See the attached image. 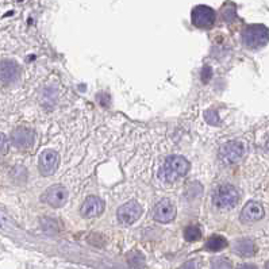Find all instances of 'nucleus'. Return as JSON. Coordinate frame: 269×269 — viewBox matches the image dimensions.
<instances>
[{
  "mask_svg": "<svg viewBox=\"0 0 269 269\" xmlns=\"http://www.w3.org/2000/svg\"><path fill=\"white\" fill-rule=\"evenodd\" d=\"M242 42L246 48H263L269 42V29L264 24H250L242 31Z\"/></svg>",
  "mask_w": 269,
  "mask_h": 269,
  "instance_id": "f257e3e1",
  "label": "nucleus"
},
{
  "mask_svg": "<svg viewBox=\"0 0 269 269\" xmlns=\"http://www.w3.org/2000/svg\"><path fill=\"white\" fill-rule=\"evenodd\" d=\"M189 171V163L181 156H171L164 163V178L169 183H173L187 175Z\"/></svg>",
  "mask_w": 269,
  "mask_h": 269,
  "instance_id": "f03ea898",
  "label": "nucleus"
},
{
  "mask_svg": "<svg viewBox=\"0 0 269 269\" xmlns=\"http://www.w3.org/2000/svg\"><path fill=\"white\" fill-rule=\"evenodd\" d=\"M212 200H214V204L218 208L229 210V208H233L238 203L240 193H238L236 187H233L230 184H223L221 187L216 188Z\"/></svg>",
  "mask_w": 269,
  "mask_h": 269,
  "instance_id": "7ed1b4c3",
  "label": "nucleus"
},
{
  "mask_svg": "<svg viewBox=\"0 0 269 269\" xmlns=\"http://www.w3.org/2000/svg\"><path fill=\"white\" fill-rule=\"evenodd\" d=\"M245 154V145L241 141H230L222 145L219 149V159L223 164L231 165V164H237Z\"/></svg>",
  "mask_w": 269,
  "mask_h": 269,
  "instance_id": "20e7f679",
  "label": "nucleus"
},
{
  "mask_svg": "<svg viewBox=\"0 0 269 269\" xmlns=\"http://www.w3.org/2000/svg\"><path fill=\"white\" fill-rule=\"evenodd\" d=\"M141 214H142V207L138 204V202L130 200V202L122 204V206L118 208L116 216H118V221H119L120 225L130 226V225H133L134 222L138 221Z\"/></svg>",
  "mask_w": 269,
  "mask_h": 269,
  "instance_id": "39448f33",
  "label": "nucleus"
},
{
  "mask_svg": "<svg viewBox=\"0 0 269 269\" xmlns=\"http://www.w3.org/2000/svg\"><path fill=\"white\" fill-rule=\"evenodd\" d=\"M193 26L199 29H210L215 23V11L207 5H197L192 10L191 14Z\"/></svg>",
  "mask_w": 269,
  "mask_h": 269,
  "instance_id": "423d86ee",
  "label": "nucleus"
},
{
  "mask_svg": "<svg viewBox=\"0 0 269 269\" xmlns=\"http://www.w3.org/2000/svg\"><path fill=\"white\" fill-rule=\"evenodd\" d=\"M68 189L64 185H52L43 193L42 200L49 206L58 208L68 202Z\"/></svg>",
  "mask_w": 269,
  "mask_h": 269,
  "instance_id": "0eeeda50",
  "label": "nucleus"
},
{
  "mask_svg": "<svg viewBox=\"0 0 269 269\" xmlns=\"http://www.w3.org/2000/svg\"><path fill=\"white\" fill-rule=\"evenodd\" d=\"M58 164H60V156L57 152L50 149L45 150L39 156V172L42 173L43 176H50L57 171Z\"/></svg>",
  "mask_w": 269,
  "mask_h": 269,
  "instance_id": "6e6552de",
  "label": "nucleus"
},
{
  "mask_svg": "<svg viewBox=\"0 0 269 269\" xmlns=\"http://www.w3.org/2000/svg\"><path fill=\"white\" fill-rule=\"evenodd\" d=\"M176 216V207L169 199L160 200L153 210V218L156 222L160 223H169Z\"/></svg>",
  "mask_w": 269,
  "mask_h": 269,
  "instance_id": "1a4fd4ad",
  "label": "nucleus"
},
{
  "mask_svg": "<svg viewBox=\"0 0 269 269\" xmlns=\"http://www.w3.org/2000/svg\"><path fill=\"white\" fill-rule=\"evenodd\" d=\"M11 142L18 149H29L34 142V131L29 127H16L11 134Z\"/></svg>",
  "mask_w": 269,
  "mask_h": 269,
  "instance_id": "9d476101",
  "label": "nucleus"
},
{
  "mask_svg": "<svg viewBox=\"0 0 269 269\" xmlns=\"http://www.w3.org/2000/svg\"><path fill=\"white\" fill-rule=\"evenodd\" d=\"M104 211V202L97 196H88L80 208V214L84 218H95Z\"/></svg>",
  "mask_w": 269,
  "mask_h": 269,
  "instance_id": "9b49d317",
  "label": "nucleus"
},
{
  "mask_svg": "<svg viewBox=\"0 0 269 269\" xmlns=\"http://www.w3.org/2000/svg\"><path fill=\"white\" fill-rule=\"evenodd\" d=\"M20 76V68L15 61L11 60H3L1 61V84L10 86L18 82Z\"/></svg>",
  "mask_w": 269,
  "mask_h": 269,
  "instance_id": "f8f14e48",
  "label": "nucleus"
},
{
  "mask_svg": "<svg viewBox=\"0 0 269 269\" xmlns=\"http://www.w3.org/2000/svg\"><path fill=\"white\" fill-rule=\"evenodd\" d=\"M264 216V207L259 202L246 203L242 211H241V221L249 223V222H257L263 219Z\"/></svg>",
  "mask_w": 269,
  "mask_h": 269,
  "instance_id": "ddd939ff",
  "label": "nucleus"
},
{
  "mask_svg": "<svg viewBox=\"0 0 269 269\" xmlns=\"http://www.w3.org/2000/svg\"><path fill=\"white\" fill-rule=\"evenodd\" d=\"M234 253L242 256V257H252L256 255V244L249 238H241V240L234 242Z\"/></svg>",
  "mask_w": 269,
  "mask_h": 269,
  "instance_id": "4468645a",
  "label": "nucleus"
},
{
  "mask_svg": "<svg viewBox=\"0 0 269 269\" xmlns=\"http://www.w3.org/2000/svg\"><path fill=\"white\" fill-rule=\"evenodd\" d=\"M227 246L226 238L222 236H212L210 237L206 242V249L210 252H221Z\"/></svg>",
  "mask_w": 269,
  "mask_h": 269,
  "instance_id": "2eb2a0df",
  "label": "nucleus"
},
{
  "mask_svg": "<svg viewBox=\"0 0 269 269\" xmlns=\"http://www.w3.org/2000/svg\"><path fill=\"white\" fill-rule=\"evenodd\" d=\"M184 238L188 241V242H195V241H199L202 238V231L199 229V226L196 225H191V226L185 227L184 230Z\"/></svg>",
  "mask_w": 269,
  "mask_h": 269,
  "instance_id": "dca6fc26",
  "label": "nucleus"
},
{
  "mask_svg": "<svg viewBox=\"0 0 269 269\" xmlns=\"http://www.w3.org/2000/svg\"><path fill=\"white\" fill-rule=\"evenodd\" d=\"M222 16H223V19L226 20V22H233V20H236L237 18V11H236V5L233 4V3H227L225 5V8L222 11Z\"/></svg>",
  "mask_w": 269,
  "mask_h": 269,
  "instance_id": "f3484780",
  "label": "nucleus"
},
{
  "mask_svg": "<svg viewBox=\"0 0 269 269\" xmlns=\"http://www.w3.org/2000/svg\"><path fill=\"white\" fill-rule=\"evenodd\" d=\"M211 269H233V267L229 260L216 259L211 263Z\"/></svg>",
  "mask_w": 269,
  "mask_h": 269,
  "instance_id": "a211bd4d",
  "label": "nucleus"
},
{
  "mask_svg": "<svg viewBox=\"0 0 269 269\" xmlns=\"http://www.w3.org/2000/svg\"><path fill=\"white\" fill-rule=\"evenodd\" d=\"M204 119H206L210 125H218V123H219L218 112H215L214 110H207L206 112H204Z\"/></svg>",
  "mask_w": 269,
  "mask_h": 269,
  "instance_id": "6ab92c4d",
  "label": "nucleus"
},
{
  "mask_svg": "<svg viewBox=\"0 0 269 269\" xmlns=\"http://www.w3.org/2000/svg\"><path fill=\"white\" fill-rule=\"evenodd\" d=\"M129 263L130 265L134 267V268H141V267H144V257H142V255H140V253H137L135 259L129 256Z\"/></svg>",
  "mask_w": 269,
  "mask_h": 269,
  "instance_id": "aec40b11",
  "label": "nucleus"
},
{
  "mask_svg": "<svg viewBox=\"0 0 269 269\" xmlns=\"http://www.w3.org/2000/svg\"><path fill=\"white\" fill-rule=\"evenodd\" d=\"M211 75H212V71L210 67H204L203 68V76H202V80L203 83H208L210 82V79H211Z\"/></svg>",
  "mask_w": 269,
  "mask_h": 269,
  "instance_id": "412c9836",
  "label": "nucleus"
},
{
  "mask_svg": "<svg viewBox=\"0 0 269 269\" xmlns=\"http://www.w3.org/2000/svg\"><path fill=\"white\" fill-rule=\"evenodd\" d=\"M181 269H196V263L195 261H188V263L183 265Z\"/></svg>",
  "mask_w": 269,
  "mask_h": 269,
  "instance_id": "4be33fe9",
  "label": "nucleus"
},
{
  "mask_svg": "<svg viewBox=\"0 0 269 269\" xmlns=\"http://www.w3.org/2000/svg\"><path fill=\"white\" fill-rule=\"evenodd\" d=\"M238 269H259V268L253 264H242L238 267Z\"/></svg>",
  "mask_w": 269,
  "mask_h": 269,
  "instance_id": "5701e85b",
  "label": "nucleus"
},
{
  "mask_svg": "<svg viewBox=\"0 0 269 269\" xmlns=\"http://www.w3.org/2000/svg\"><path fill=\"white\" fill-rule=\"evenodd\" d=\"M265 269H269V261L265 264Z\"/></svg>",
  "mask_w": 269,
  "mask_h": 269,
  "instance_id": "b1692460",
  "label": "nucleus"
}]
</instances>
